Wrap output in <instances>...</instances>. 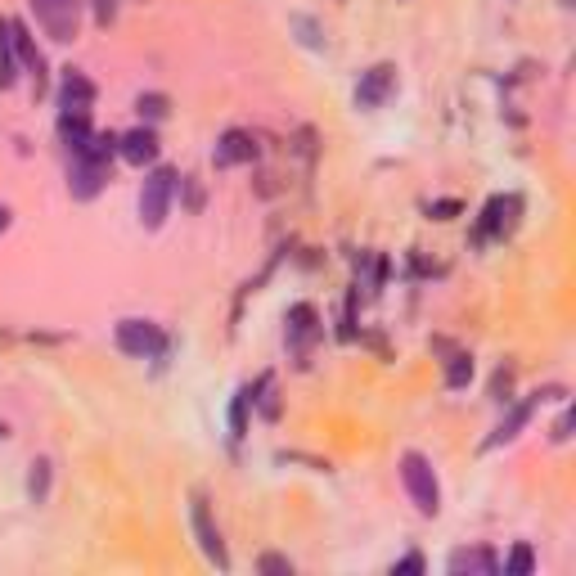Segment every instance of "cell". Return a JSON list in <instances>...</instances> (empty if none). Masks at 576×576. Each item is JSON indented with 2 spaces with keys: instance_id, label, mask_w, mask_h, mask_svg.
Segmentation results:
<instances>
[{
  "instance_id": "obj_18",
  "label": "cell",
  "mask_w": 576,
  "mask_h": 576,
  "mask_svg": "<svg viewBox=\"0 0 576 576\" xmlns=\"http://www.w3.org/2000/svg\"><path fill=\"white\" fill-rule=\"evenodd\" d=\"M90 9H95V23L108 27L117 18V0H90Z\"/></svg>"
},
{
  "instance_id": "obj_10",
  "label": "cell",
  "mask_w": 576,
  "mask_h": 576,
  "mask_svg": "<svg viewBox=\"0 0 576 576\" xmlns=\"http://www.w3.org/2000/svg\"><path fill=\"white\" fill-rule=\"evenodd\" d=\"M90 99H95V86H90L86 77H81L77 68L63 72V86H59V108H90Z\"/></svg>"
},
{
  "instance_id": "obj_1",
  "label": "cell",
  "mask_w": 576,
  "mask_h": 576,
  "mask_svg": "<svg viewBox=\"0 0 576 576\" xmlns=\"http://www.w3.org/2000/svg\"><path fill=\"white\" fill-rule=\"evenodd\" d=\"M401 482H405V491H410L414 509H419L423 518H432V513L441 509L437 473H432V464L419 455V450H405V455H401Z\"/></svg>"
},
{
  "instance_id": "obj_12",
  "label": "cell",
  "mask_w": 576,
  "mask_h": 576,
  "mask_svg": "<svg viewBox=\"0 0 576 576\" xmlns=\"http://www.w3.org/2000/svg\"><path fill=\"white\" fill-rule=\"evenodd\" d=\"M450 572H495V558L486 554V549H459V554H450Z\"/></svg>"
},
{
  "instance_id": "obj_20",
  "label": "cell",
  "mask_w": 576,
  "mask_h": 576,
  "mask_svg": "<svg viewBox=\"0 0 576 576\" xmlns=\"http://www.w3.org/2000/svg\"><path fill=\"white\" fill-rule=\"evenodd\" d=\"M257 567H261V572H284V576L293 572V563H288L284 554H261V563H257Z\"/></svg>"
},
{
  "instance_id": "obj_15",
  "label": "cell",
  "mask_w": 576,
  "mask_h": 576,
  "mask_svg": "<svg viewBox=\"0 0 576 576\" xmlns=\"http://www.w3.org/2000/svg\"><path fill=\"white\" fill-rule=\"evenodd\" d=\"M248 401H252V387H243V392L234 396V410H230V428H234V437H243V423H248Z\"/></svg>"
},
{
  "instance_id": "obj_21",
  "label": "cell",
  "mask_w": 576,
  "mask_h": 576,
  "mask_svg": "<svg viewBox=\"0 0 576 576\" xmlns=\"http://www.w3.org/2000/svg\"><path fill=\"white\" fill-rule=\"evenodd\" d=\"M423 567H428V563H423L419 554H405V558H396V563H392V572H423Z\"/></svg>"
},
{
  "instance_id": "obj_13",
  "label": "cell",
  "mask_w": 576,
  "mask_h": 576,
  "mask_svg": "<svg viewBox=\"0 0 576 576\" xmlns=\"http://www.w3.org/2000/svg\"><path fill=\"white\" fill-rule=\"evenodd\" d=\"M18 72H14V27L0 18V86H14Z\"/></svg>"
},
{
  "instance_id": "obj_2",
  "label": "cell",
  "mask_w": 576,
  "mask_h": 576,
  "mask_svg": "<svg viewBox=\"0 0 576 576\" xmlns=\"http://www.w3.org/2000/svg\"><path fill=\"white\" fill-rule=\"evenodd\" d=\"M36 14V27H41L50 41H77V27H81V5L86 0H27Z\"/></svg>"
},
{
  "instance_id": "obj_14",
  "label": "cell",
  "mask_w": 576,
  "mask_h": 576,
  "mask_svg": "<svg viewBox=\"0 0 576 576\" xmlns=\"http://www.w3.org/2000/svg\"><path fill=\"white\" fill-rule=\"evenodd\" d=\"M50 459H32V473H27V495H32V504H45V495H50Z\"/></svg>"
},
{
  "instance_id": "obj_6",
  "label": "cell",
  "mask_w": 576,
  "mask_h": 576,
  "mask_svg": "<svg viewBox=\"0 0 576 576\" xmlns=\"http://www.w3.org/2000/svg\"><path fill=\"white\" fill-rule=\"evenodd\" d=\"M396 86V68L392 63H378V68H369L365 77H360V86H356V104L360 108H378L387 99V90Z\"/></svg>"
},
{
  "instance_id": "obj_16",
  "label": "cell",
  "mask_w": 576,
  "mask_h": 576,
  "mask_svg": "<svg viewBox=\"0 0 576 576\" xmlns=\"http://www.w3.org/2000/svg\"><path fill=\"white\" fill-rule=\"evenodd\" d=\"M468 378H473V360H468V356H455V360H450V369H446V383H450V387H464Z\"/></svg>"
},
{
  "instance_id": "obj_4",
  "label": "cell",
  "mask_w": 576,
  "mask_h": 576,
  "mask_svg": "<svg viewBox=\"0 0 576 576\" xmlns=\"http://www.w3.org/2000/svg\"><path fill=\"white\" fill-rule=\"evenodd\" d=\"M113 338H117V347L135 360H153V356H162V347H167V333H162L153 320H117Z\"/></svg>"
},
{
  "instance_id": "obj_23",
  "label": "cell",
  "mask_w": 576,
  "mask_h": 576,
  "mask_svg": "<svg viewBox=\"0 0 576 576\" xmlns=\"http://www.w3.org/2000/svg\"><path fill=\"white\" fill-rule=\"evenodd\" d=\"M0 230H9V207L0 203Z\"/></svg>"
},
{
  "instance_id": "obj_17",
  "label": "cell",
  "mask_w": 576,
  "mask_h": 576,
  "mask_svg": "<svg viewBox=\"0 0 576 576\" xmlns=\"http://www.w3.org/2000/svg\"><path fill=\"white\" fill-rule=\"evenodd\" d=\"M531 567H536V554H531V549L527 545H518V549H513V554H509V563H504V572H531Z\"/></svg>"
},
{
  "instance_id": "obj_7",
  "label": "cell",
  "mask_w": 576,
  "mask_h": 576,
  "mask_svg": "<svg viewBox=\"0 0 576 576\" xmlns=\"http://www.w3.org/2000/svg\"><path fill=\"white\" fill-rule=\"evenodd\" d=\"M117 153H122L126 162H135V167H144V162L158 158V131H153V126H135V131H126L122 140H117Z\"/></svg>"
},
{
  "instance_id": "obj_24",
  "label": "cell",
  "mask_w": 576,
  "mask_h": 576,
  "mask_svg": "<svg viewBox=\"0 0 576 576\" xmlns=\"http://www.w3.org/2000/svg\"><path fill=\"white\" fill-rule=\"evenodd\" d=\"M0 437H9V428H5V419H0Z\"/></svg>"
},
{
  "instance_id": "obj_5",
  "label": "cell",
  "mask_w": 576,
  "mask_h": 576,
  "mask_svg": "<svg viewBox=\"0 0 576 576\" xmlns=\"http://www.w3.org/2000/svg\"><path fill=\"white\" fill-rule=\"evenodd\" d=\"M194 536H198V545H203V554H207V563H216L225 572L230 567V558H225V545H221V531H216V522H212V513H207V500L203 495H194Z\"/></svg>"
},
{
  "instance_id": "obj_8",
  "label": "cell",
  "mask_w": 576,
  "mask_h": 576,
  "mask_svg": "<svg viewBox=\"0 0 576 576\" xmlns=\"http://www.w3.org/2000/svg\"><path fill=\"white\" fill-rule=\"evenodd\" d=\"M252 158H257V144H252L248 131H225L221 144L212 149L216 167H239V162H252Z\"/></svg>"
},
{
  "instance_id": "obj_3",
  "label": "cell",
  "mask_w": 576,
  "mask_h": 576,
  "mask_svg": "<svg viewBox=\"0 0 576 576\" xmlns=\"http://www.w3.org/2000/svg\"><path fill=\"white\" fill-rule=\"evenodd\" d=\"M171 194H176V171L171 167H153L140 185V221L149 230H158L171 212Z\"/></svg>"
},
{
  "instance_id": "obj_9",
  "label": "cell",
  "mask_w": 576,
  "mask_h": 576,
  "mask_svg": "<svg viewBox=\"0 0 576 576\" xmlns=\"http://www.w3.org/2000/svg\"><path fill=\"white\" fill-rule=\"evenodd\" d=\"M531 410H536V396H531V401H522V405H513V410L500 419V428H495L491 437H486V450H491V446H504V441H513V437H518V432L527 428Z\"/></svg>"
},
{
  "instance_id": "obj_19",
  "label": "cell",
  "mask_w": 576,
  "mask_h": 576,
  "mask_svg": "<svg viewBox=\"0 0 576 576\" xmlns=\"http://www.w3.org/2000/svg\"><path fill=\"white\" fill-rule=\"evenodd\" d=\"M140 113H149V117H167V95H140Z\"/></svg>"
},
{
  "instance_id": "obj_22",
  "label": "cell",
  "mask_w": 576,
  "mask_h": 576,
  "mask_svg": "<svg viewBox=\"0 0 576 576\" xmlns=\"http://www.w3.org/2000/svg\"><path fill=\"white\" fill-rule=\"evenodd\" d=\"M572 437V414H563V419L554 423V441H567Z\"/></svg>"
},
{
  "instance_id": "obj_11",
  "label": "cell",
  "mask_w": 576,
  "mask_h": 576,
  "mask_svg": "<svg viewBox=\"0 0 576 576\" xmlns=\"http://www.w3.org/2000/svg\"><path fill=\"white\" fill-rule=\"evenodd\" d=\"M9 27H14V50H18V59H23V68L32 72V77H36V86H41V68H45V63H41V50H36V45H32V36H27V27H18V23H9Z\"/></svg>"
}]
</instances>
